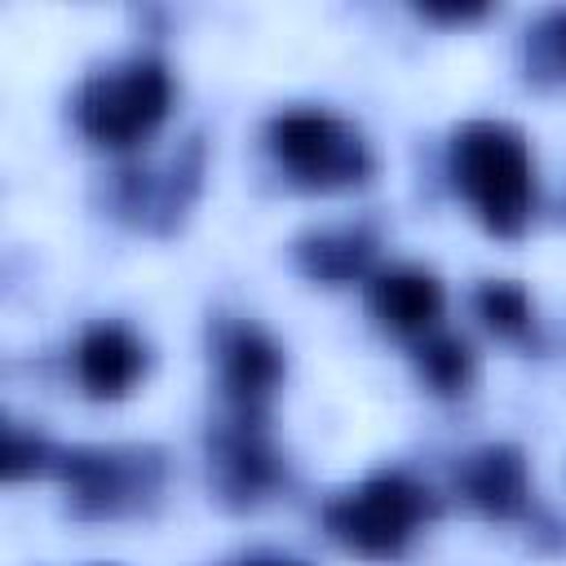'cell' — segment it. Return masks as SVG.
I'll return each instance as SVG.
<instances>
[{"label":"cell","instance_id":"obj_11","mask_svg":"<svg viewBox=\"0 0 566 566\" xmlns=\"http://www.w3.org/2000/svg\"><path fill=\"white\" fill-rule=\"evenodd\" d=\"M367 310L371 318L407 340L438 332L442 318V283L420 265H389L367 279Z\"/></svg>","mask_w":566,"mask_h":566},{"label":"cell","instance_id":"obj_3","mask_svg":"<svg viewBox=\"0 0 566 566\" xmlns=\"http://www.w3.org/2000/svg\"><path fill=\"white\" fill-rule=\"evenodd\" d=\"M265 150L292 186L318 190V195L354 190V186L371 181V172H376V155H371L367 137L349 119L318 111V106L279 111L265 124Z\"/></svg>","mask_w":566,"mask_h":566},{"label":"cell","instance_id":"obj_5","mask_svg":"<svg viewBox=\"0 0 566 566\" xmlns=\"http://www.w3.org/2000/svg\"><path fill=\"white\" fill-rule=\"evenodd\" d=\"M57 478L80 517L115 522L146 513L164 491V451L159 447H75L57 455Z\"/></svg>","mask_w":566,"mask_h":566},{"label":"cell","instance_id":"obj_14","mask_svg":"<svg viewBox=\"0 0 566 566\" xmlns=\"http://www.w3.org/2000/svg\"><path fill=\"white\" fill-rule=\"evenodd\" d=\"M473 310L500 340H513V345L535 340V305H531V292L522 283H513V279L482 283L473 296Z\"/></svg>","mask_w":566,"mask_h":566},{"label":"cell","instance_id":"obj_8","mask_svg":"<svg viewBox=\"0 0 566 566\" xmlns=\"http://www.w3.org/2000/svg\"><path fill=\"white\" fill-rule=\"evenodd\" d=\"M115 208L124 217H133L137 226H150V230H168L186 208L190 199L199 195V177H203V146L199 137H190L186 150H177L168 164L150 168H124L115 172Z\"/></svg>","mask_w":566,"mask_h":566},{"label":"cell","instance_id":"obj_16","mask_svg":"<svg viewBox=\"0 0 566 566\" xmlns=\"http://www.w3.org/2000/svg\"><path fill=\"white\" fill-rule=\"evenodd\" d=\"M53 464H57V455H53V447H49L44 438H35V433H22L18 424H9V429H4L0 469H4V478H9V482H22V478H31V473H44V469H53Z\"/></svg>","mask_w":566,"mask_h":566},{"label":"cell","instance_id":"obj_10","mask_svg":"<svg viewBox=\"0 0 566 566\" xmlns=\"http://www.w3.org/2000/svg\"><path fill=\"white\" fill-rule=\"evenodd\" d=\"M455 491L482 517H500V522L526 517V509H531V478H526L522 451L504 447V442L469 451L460 460V469H455Z\"/></svg>","mask_w":566,"mask_h":566},{"label":"cell","instance_id":"obj_7","mask_svg":"<svg viewBox=\"0 0 566 566\" xmlns=\"http://www.w3.org/2000/svg\"><path fill=\"white\" fill-rule=\"evenodd\" d=\"M217 376L230 416L265 420V407L283 380V349L256 323H221L217 327Z\"/></svg>","mask_w":566,"mask_h":566},{"label":"cell","instance_id":"obj_13","mask_svg":"<svg viewBox=\"0 0 566 566\" xmlns=\"http://www.w3.org/2000/svg\"><path fill=\"white\" fill-rule=\"evenodd\" d=\"M416 371L438 398H464L478 380V358L469 340L451 332H429L416 340Z\"/></svg>","mask_w":566,"mask_h":566},{"label":"cell","instance_id":"obj_12","mask_svg":"<svg viewBox=\"0 0 566 566\" xmlns=\"http://www.w3.org/2000/svg\"><path fill=\"white\" fill-rule=\"evenodd\" d=\"M376 230L371 226H327V230H310L296 239V265L301 274L318 279V283H354V279H371L376 270Z\"/></svg>","mask_w":566,"mask_h":566},{"label":"cell","instance_id":"obj_18","mask_svg":"<svg viewBox=\"0 0 566 566\" xmlns=\"http://www.w3.org/2000/svg\"><path fill=\"white\" fill-rule=\"evenodd\" d=\"M239 566H305V562H292V557H248Z\"/></svg>","mask_w":566,"mask_h":566},{"label":"cell","instance_id":"obj_17","mask_svg":"<svg viewBox=\"0 0 566 566\" xmlns=\"http://www.w3.org/2000/svg\"><path fill=\"white\" fill-rule=\"evenodd\" d=\"M420 13L438 22H469V18H482L486 4H420Z\"/></svg>","mask_w":566,"mask_h":566},{"label":"cell","instance_id":"obj_2","mask_svg":"<svg viewBox=\"0 0 566 566\" xmlns=\"http://www.w3.org/2000/svg\"><path fill=\"white\" fill-rule=\"evenodd\" d=\"M172 111V75L159 57H124L93 71L75 93V124L102 150H137Z\"/></svg>","mask_w":566,"mask_h":566},{"label":"cell","instance_id":"obj_15","mask_svg":"<svg viewBox=\"0 0 566 566\" xmlns=\"http://www.w3.org/2000/svg\"><path fill=\"white\" fill-rule=\"evenodd\" d=\"M526 66L535 80H566V9H548L526 31Z\"/></svg>","mask_w":566,"mask_h":566},{"label":"cell","instance_id":"obj_1","mask_svg":"<svg viewBox=\"0 0 566 566\" xmlns=\"http://www.w3.org/2000/svg\"><path fill=\"white\" fill-rule=\"evenodd\" d=\"M447 168L455 190L469 199L478 221L500 234L517 239L535 208V164L526 137L504 119H473L460 124L447 150Z\"/></svg>","mask_w":566,"mask_h":566},{"label":"cell","instance_id":"obj_4","mask_svg":"<svg viewBox=\"0 0 566 566\" xmlns=\"http://www.w3.org/2000/svg\"><path fill=\"white\" fill-rule=\"evenodd\" d=\"M433 513L438 500L424 482L411 473H376L327 500L323 526L340 548L358 557H398L420 535V526L433 522Z\"/></svg>","mask_w":566,"mask_h":566},{"label":"cell","instance_id":"obj_6","mask_svg":"<svg viewBox=\"0 0 566 566\" xmlns=\"http://www.w3.org/2000/svg\"><path fill=\"white\" fill-rule=\"evenodd\" d=\"M208 455H212V478L226 504L252 509L270 500L287 482V464L279 447L265 433V420L256 416H230L208 433Z\"/></svg>","mask_w":566,"mask_h":566},{"label":"cell","instance_id":"obj_9","mask_svg":"<svg viewBox=\"0 0 566 566\" xmlns=\"http://www.w3.org/2000/svg\"><path fill=\"white\" fill-rule=\"evenodd\" d=\"M146 340L124 323H93L75 340V380L97 402H119L146 380Z\"/></svg>","mask_w":566,"mask_h":566}]
</instances>
